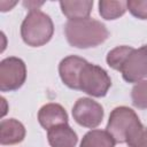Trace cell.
<instances>
[{
	"mask_svg": "<svg viewBox=\"0 0 147 147\" xmlns=\"http://www.w3.org/2000/svg\"><path fill=\"white\" fill-rule=\"evenodd\" d=\"M72 117L80 126L94 129L102 122L103 108L93 99L80 98L72 107Z\"/></svg>",
	"mask_w": 147,
	"mask_h": 147,
	"instance_id": "cell-6",
	"label": "cell"
},
{
	"mask_svg": "<svg viewBox=\"0 0 147 147\" xmlns=\"http://www.w3.org/2000/svg\"><path fill=\"white\" fill-rule=\"evenodd\" d=\"M144 127L133 109L119 106L111 110L106 130L116 142L126 144L129 147H132Z\"/></svg>",
	"mask_w": 147,
	"mask_h": 147,
	"instance_id": "cell-2",
	"label": "cell"
},
{
	"mask_svg": "<svg viewBox=\"0 0 147 147\" xmlns=\"http://www.w3.org/2000/svg\"><path fill=\"white\" fill-rule=\"evenodd\" d=\"M38 122L45 130L48 131L54 126L67 124L68 114L65 109L59 103H46L38 111Z\"/></svg>",
	"mask_w": 147,
	"mask_h": 147,
	"instance_id": "cell-9",
	"label": "cell"
},
{
	"mask_svg": "<svg viewBox=\"0 0 147 147\" xmlns=\"http://www.w3.org/2000/svg\"><path fill=\"white\" fill-rule=\"evenodd\" d=\"M53 33L54 24L52 18L39 9L30 10L21 24V37L31 47L46 45L52 39Z\"/></svg>",
	"mask_w": 147,
	"mask_h": 147,
	"instance_id": "cell-3",
	"label": "cell"
},
{
	"mask_svg": "<svg viewBox=\"0 0 147 147\" xmlns=\"http://www.w3.org/2000/svg\"><path fill=\"white\" fill-rule=\"evenodd\" d=\"M99 14L102 18L111 21L116 20L125 14L127 10L126 1H111V0H100L99 1Z\"/></svg>",
	"mask_w": 147,
	"mask_h": 147,
	"instance_id": "cell-14",
	"label": "cell"
},
{
	"mask_svg": "<svg viewBox=\"0 0 147 147\" xmlns=\"http://www.w3.org/2000/svg\"><path fill=\"white\" fill-rule=\"evenodd\" d=\"M133 51V47L131 46H117L115 48H113L111 51L108 52L107 54V57H106V61H107V64L114 69V70H117L119 71L123 63L125 62L126 57L129 56V54Z\"/></svg>",
	"mask_w": 147,
	"mask_h": 147,
	"instance_id": "cell-15",
	"label": "cell"
},
{
	"mask_svg": "<svg viewBox=\"0 0 147 147\" xmlns=\"http://www.w3.org/2000/svg\"><path fill=\"white\" fill-rule=\"evenodd\" d=\"M129 11L139 20H147V0H129L126 1Z\"/></svg>",
	"mask_w": 147,
	"mask_h": 147,
	"instance_id": "cell-17",
	"label": "cell"
},
{
	"mask_svg": "<svg viewBox=\"0 0 147 147\" xmlns=\"http://www.w3.org/2000/svg\"><path fill=\"white\" fill-rule=\"evenodd\" d=\"M26 79V65L16 56H9L0 62V91L11 92L21 88Z\"/></svg>",
	"mask_w": 147,
	"mask_h": 147,
	"instance_id": "cell-5",
	"label": "cell"
},
{
	"mask_svg": "<svg viewBox=\"0 0 147 147\" xmlns=\"http://www.w3.org/2000/svg\"><path fill=\"white\" fill-rule=\"evenodd\" d=\"M24 125L15 119L7 118L0 122V144L1 145H15L20 144L25 138Z\"/></svg>",
	"mask_w": 147,
	"mask_h": 147,
	"instance_id": "cell-11",
	"label": "cell"
},
{
	"mask_svg": "<svg viewBox=\"0 0 147 147\" xmlns=\"http://www.w3.org/2000/svg\"><path fill=\"white\" fill-rule=\"evenodd\" d=\"M131 99L134 107L147 109V79L137 83L131 91Z\"/></svg>",
	"mask_w": 147,
	"mask_h": 147,
	"instance_id": "cell-16",
	"label": "cell"
},
{
	"mask_svg": "<svg viewBox=\"0 0 147 147\" xmlns=\"http://www.w3.org/2000/svg\"><path fill=\"white\" fill-rule=\"evenodd\" d=\"M132 147H147V127H144Z\"/></svg>",
	"mask_w": 147,
	"mask_h": 147,
	"instance_id": "cell-18",
	"label": "cell"
},
{
	"mask_svg": "<svg viewBox=\"0 0 147 147\" xmlns=\"http://www.w3.org/2000/svg\"><path fill=\"white\" fill-rule=\"evenodd\" d=\"M64 34L70 46L85 49L96 47L105 42L109 32L103 23L87 17L84 20L68 21L64 25Z\"/></svg>",
	"mask_w": 147,
	"mask_h": 147,
	"instance_id": "cell-1",
	"label": "cell"
},
{
	"mask_svg": "<svg viewBox=\"0 0 147 147\" xmlns=\"http://www.w3.org/2000/svg\"><path fill=\"white\" fill-rule=\"evenodd\" d=\"M119 71L127 83H139L147 79V45L133 48Z\"/></svg>",
	"mask_w": 147,
	"mask_h": 147,
	"instance_id": "cell-7",
	"label": "cell"
},
{
	"mask_svg": "<svg viewBox=\"0 0 147 147\" xmlns=\"http://www.w3.org/2000/svg\"><path fill=\"white\" fill-rule=\"evenodd\" d=\"M47 140L51 147H76L78 137L74 129L67 123L49 129Z\"/></svg>",
	"mask_w": 147,
	"mask_h": 147,
	"instance_id": "cell-10",
	"label": "cell"
},
{
	"mask_svg": "<svg viewBox=\"0 0 147 147\" xmlns=\"http://www.w3.org/2000/svg\"><path fill=\"white\" fill-rule=\"evenodd\" d=\"M111 86V79L107 71L96 65L87 62L79 76V90L84 93L94 96H105Z\"/></svg>",
	"mask_w": 147,
	"mask_h": 147,
	"instance_id": "cell-4",
	"label": "cell"
},
{
	"mask_svg": "<svg viewBox=\"0 0 147 147\" xmlns=\"http://www.w3.org/2000/svg\"><path fill=\"white\" fill-rule=\"evenodd\" d=\"M60 7L63 15L69 21L87 18L92 11V0H74V1H60Z\"/></svg>",
	"mask_w": 147,
	"mask_h": 147,
	"instance_id": "cell-12",
	"label": "cell"
},
{
	"mask_svg": "<svg viewBox=\"0 0 147 147\" xmlns=\"http://www.w3.org/2000/svg\"><path fill=\"white\" fill-rule=\"evenodd\" d=\"M87 61L77 55L64 57L59 64V74L65 86L72 90H79V76Z\"/></svg>",
	"mask_w": 147,
	"mask_h": 147,
	"instance_id": "cell-8",
	"label": "cell"
},
{
	"mask_svg": "<svg viewBox=\"0 0 147 147\" xmlns=\"http://www.w3.org/2000/svg\"><path fill=\"white\" fill-rule=\"evenodd\" d=\"M116 141L107 130L94 129L84 134L80 147H115Z\"/></svg>",
	"mask_w": 147,
	"mask_h": 147,
	"instance_id": "cell-13",
	"label": "cell"
}]
</instances>
